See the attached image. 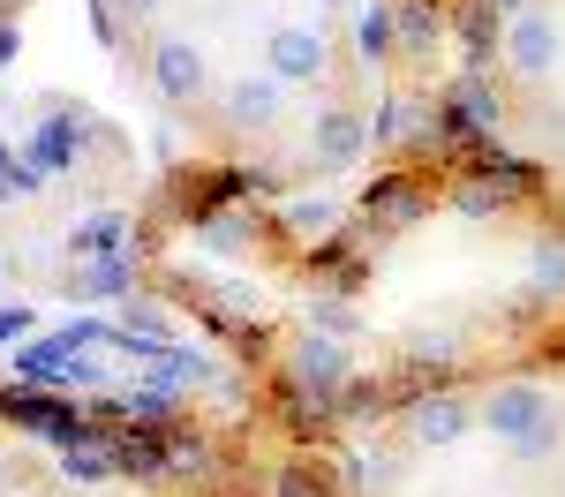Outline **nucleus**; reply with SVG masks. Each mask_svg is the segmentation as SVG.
<instances>
[{
    "label": "nucleus",
    "mask_w": 565,
    "mask_h": 497,
    "mask_svg": "<svg viewBox=\"0 0 565 497\" xmlns=\"http://www.w3.org/2000/svg\"><path fill=\"white\" fill-rule=\"evenodd\" d=\"M482 430H490L505 452H521V460H551L565 414H558V400H551L543 385H498V392L482 400Z\"/></svg>",
    "instance_id": "nucleus-1"
},
{
    "label": "nucleus",
    "mask_w": 565,
    "mask_h": 497,
    "mask_svg": "<svg viewBox=\"0 0 565 497\" xmlns=\"http://www.w3.org/2000/svg\"><path fill=\"white\" fill-rule=\"evenodd\" d=\"M348 385H354V361H348V347L340 339H324V332H302L295 347H287V392L295 400H309V407H332L348 400Z\"/></svg>",
    "instance_id": "nucleus-2"
},
{
    "label": "nucleus",
    "mask_w": 565,
    "mask_h": 497,
    "mask_svg": "<svg viewBox=\"0 0 565 497\" xmlns=\"http://www.w3.org/2000/svg\"><path fill=\"white\" fill-rule=\"evenodd\" d=\"M0 422H15V430H31V437H53L61 452H68V445H90V437H98V430H90L76 407L45 400L39 385H0Z\"/></svg>",
    "instance_id": "nucleus-3"
},
{
    "label": "nucleus",
    "mask_w": 565,
    "mask_h": 497,
    "mask_svg": "<svg viewBox=\"0 0 565 497\" xmlns=\"http://www.w3.org/2000/svg\"><path fill=\"white\" fill-rule=\"evenodd\" d=\"M558 61H565V31L543 8H521V15L505 23V68H513V84H551Z\"/></svg>",
    "instance_id": "nucleus-4"
},
{
    "label": "nucleus",
    "mask_w": 565,
    "mask_h": 497,
    "mask_svg": "<svg viewBox=\"0 0 565 497\" xmlns=\"http://www.w3.org/2000/svg\"><path fill=\"white\" fill-rule=\"evenodd\" d=\"M324 68H332V31H317V23L264 31V76H279V84H324Z\"/></svg>",
    "instance_id": "nucleus-5"
},
{
    "label": "nucleus",
    "mask_w": 565,
    "mask_h": 497,
    "mask_svg": "<svg viewBox=\"0 0 565 497\" xmlns=\"http://www.w3.org/2000/svg\"><path fill=\"white\" fill-rule=\"evenodd\" d=\"M151 84L167 106H196L204 90H212V61H204V45L196 39H151Z\"/></svg>",
    "instance_id": "nucleus-6"
},
{
    "label": "nucleus",
    "mask_w": 565,
    "mask_h": 497,
    "mask_svg": "<svg viewBox=\"0 0 565 497\" xmlns=\"http://www.w3.org/2000/svg\"><path fill=\"white\" fill-rule=\"evenodd\" d=\"M423 212H430V188L415 174H377L362 188V219L377 226V234H399V226H415Z\"/></svg>",
    "instance_id": "nucleus-7"
},
{
    "label": "nucleus",
    "mask_w": 565,
    "mask_h": 497,
    "mask_svg": "<svg viewBox=\"0 0 565 497\" xmlns=\"http://www.w3.org/2000/svg\"><path fill=\"white\" fill-rule=\"evenodd\" d=\"M362 143H370V121L348 114V106H324V114L309 121V159H317L324 174H348L354 159H362Z\"/></svg>",
    "instance_id": "nucleus-8"
},
{
    "label": "nucleus",
    "mask_w": 565,
    "mask_h": 497,
    "mask_svg": "<svg viewBox=\"0 0 565 497\" xmlns=\"http://www.w3.org/2000/svg\"><path fill=\"white\" fill-rule=\"evenodd\" d=\"M521 15V0H468L460 8V39H468V68L460 76H482L490 68V53L505 45V23Z\"/></svg>",
    "instance_id": "nucleus-9"
},
{
    "label": "nucleus",
    "mask_w": 565,
    "mask_h": 497,
    "mask_svg": "<svg viewBox=\"0 0 565 497\" xmlns=\"http://www.w3.org/2000/svg\"><path fill=\"white\" fill-rule=\"evenodd\" d=\"M407 430H415V445H460L468 430H476V414H468V400H445V392H430V400H415V414H407Z\"/></svg>",
    "instance_id": "nucleus-10"
},
{
    "label": "nucleus",
    "mask_w": 565,
    "mask_h": 497,
    "mask_svg": "<svg viewBox=\"0 0 565 497\" xmlns=\"http://www.w3.org/2000/svg\"><path fill=\"white\" fill-rule=\"evenodd\" d=\"M279 98H287V84L257 68V76L226 84V121H234V129H271V121H279Z\"/></svg>",
    "instance_id": "nucleus-11"
},
{
    "label": "nucleus",
    "mask_w": 565,
    "mask_h": 497,
    "mask_svg": "<svg viewBox=\"0 0 565 497\" xmlns=\"http://www.w3.org/2000/svg\"><path fill=\"white\" fill-rule=\"evenodd\" d=\"M76 151H84L76 114H45L39 129H31V166H39V174H68V166H76Z\"/></svg>",
    "instance_id": "nucleus-12"
},
{
    "label": "nucleus",
    "mask_w": 565,
    "mask_h": 497,
    "mask_svg": "<svg viewBox=\"0 0 565 497\" xmlns=\"http://www.w3.org/2000/svg\"><path fill=\"white\" fill-rule=\"evenodd\" d=\"M527 302L565 310V234H535L527 241Z\"/></svg>",
    "instance_id": "nucleus-13"
},
{
    "label": "nucleus",
    "mask_w": 565,
    "mask_h": 497,
    "mask_svg": "<svg viewBox=\"0 0 565 497\" xmlns=\"http://www.w3.org/2000/svg\"><path fill=\"white\" fill-rule=\"evenodd\" d=\"M392 45H399V15H392V0H354V53H362V68H377Z\"/></svg>",
    "instance_id": "nucleus-14"
},
{
    "label": "nucleus",
    "mask_w": 565,
    "mask_h": 497,
    "mask_svg": "<svg viewBox=\"0 0 565 497\" xmlns=\"http://www.w3.org/2000/svg\"><path fill=\"white\" fill-rule=\"evenodd\" d=\"M136 257L143 249H106V257H76V294H129Z\"/></svg>",
    "instance_id": "nucleus-15"
},
{
    "label": "nucleus",
    "mask_w": 565,
    "mask_h": 497,
    "mask_svg": "<svg viewBox=\"0 0 565 497\" xmlns=\"http://www.w3.org/2000/svg\"><path fill=\"white\" fill-rule=\"evenodd\" d=\"M430 129V114L415 106V98H377V114H370V143H415V136Z\"/></svg>",
    "instance_id": "nucleus-16"
},
{
    "label": "nucleus",
    "mask_w": 565,
    "mask_h": 497,
    "mask_svg": "<svg viewBox=\"0 0 565 497\" xmlns=\"http://www.w3.org/2000/svg\"><path fill=\"white\" fill-rule=\"evenodd\" d=\"M61 475H68L76 490H90V483H114V475H121V460H114V445H98V437H90V445L61 452Z\"/></svg>",
    "instance_id": "nucleus-17"
},
{
    "label": "nucleus",
    "mask_w": 565,
    "mask_h": 497,
    "mask_svg": "<svg viewBox=\"0 0 565 497\" xmlns=\"http://www.w3.org/2000/svg\"><path fill=\"white\" fill-rule=\"evenodd\" d=\"M392 15H399V45H415V53H430L437 45V0H392Z\"/></svg>",
    "instance_id": "nucleus-18"
},
{
    "label": "nucleus",
    "mask_w": 565,
    "mask_h": 497,
    "mask_svg": "<svg viewBox=\"0 0 565 497\" xmlns=\"http://www.w3.org/2000/svg\"><path fill=\"white\" fill-rule=\"evenodd\" d=\"M129 241V219L121 212H98V219L76 226V257H106V249H121Z\"/></svg>",
    "instance_id": "nucleus-19"
},
{
    "label": "nucleus",
    "mask_w": 565,
    "mask_h": 497,
    "mask_svg": "<svg viewBox=\"0 0 565 497\" xmlns=\"http://www.w3.org/2000/svg\"><path fill=\"white\" fill-rule=\"evenodd\" d=\"M505 204H513V196H505L498 181H476V174L452 188V212H468V219H490V212H505Z\"/></svg>",
    "instance_id": "nucleus-20"
},
{
    "label": "nucleus",
    "mask_w": 565,
    "mask_h": 497,
    "mask_svg": "<svg viewBox=\"0 0 565 497\" xmlns=\"http://www.w3.org/2000/svg\"><path fill=\"white\" fill-rule=\"evenodd\" d=\"M309 332H324V339H354L362 316H354L348 302H317V310H309Z\"/></svg>",
    "instance_id": "nucleus-21"
},
{
    "label": "nucleus",
    "mask_w": 565,
    "mask_h": 497,
    "mask_svg": "<svg viewBox=\"0 0 565 497\" xmlns=\"http://www.w3.org/2000/svg\"><path fill=\"white\" fill-rule=\"evenodd\" d=\"M287 226H295V234H324V226H332V196H302V204H287Z\"/></svg>",
    "instance_id": "nucleus-22"
},
{
    "label": "nucleus",
    "mask_w": 565,
    "mask_h": 497,
    "mask_svg": "<svg viewBox=\"0 0 565 497\" xmlns=\"http://www.w3.org/2000/svg\"><path fill=\"white\" fill-rule=\"evenodd\" d=\"M196 377H212L204 355H159V385H196Z\"/></svg>",
    "instance_id": "nucleus-23"
},
{
    "label": "nucleus",
    "mask_w": 565,
    "mask_h": 497,
    "mask_svg": "<svg viewBox=\"0 0 565 497\" xmlns=\"http://www.w3.org/2000/svg\"><path fill=\"white\" fill-rule=\"evenodd\" d=\"M271 497H332V483H324V475H309V467H287Z\"/></svg>",
    "instance_id": "nucleus-24"
},
{
    "label": "nucleus",
    "mask_w": 565,
    "mask_h": 497,
    "mask_svg": "<svg viewBox=\"0 0 565 497\" xmlns=\"http://www.w3.org/2000/svg\"><path fill=\"white\" fill-rule=\"evenodd\" d=\"M106 8H114L121 23H159V15H167V0H106Z\"/></svg>",
    "instance_id": "nucleus-25"
},
{
    "label": "nucleus",
    "mask_w": 565,
    "mask_h": 497,
    "mask_svg": "<svg viewBox=\"0 0 565 497\" xmlns=\"http://www.w3.org/2000/svg\"><path fill=\"white\" fill-rule=\"evenodd\" d=\"M204 234L226 241V249H242V241H249V219H204Z\"/></svg>",
    "instance_id": "nucleus-26"
},
{
    "label": "nucleus",
    "mask_w": 565,
    "mask_h": 497,
    "mask_svg": "<svg viewBox=\"0 0 565 497\" xmlns=\"http://www.w3.org/2000/svg\"><path fill=\"white\" fill-rule=\"evenodd\" d=\"M31 332V310H0V339H23Z\"/></svg>",
    "instance_id": "nucleus-27"
},
{
    "label": "nucleus",
    "mask_w": 565,
    "mask_h": 497,
    "mask_svg": "<svg viewBox=\"0 0 565 497\" xmlns=\"http://www.w3.org/2000/svg\"><path fill=\"white\" fill-rule=\"evenodd\" d=\"M8 61H15V31L0 23V68H8Z\"/></svg>",
    "instance_id": "nucleus-28"
},
{
    "label": "nucleus",
    "mask_w": 565,
    "mask_h": 497,
    "mask_svg": "<svg viewBox=\"0 0 565 497\" xmlns=\"http://www.w3.org/2000/svg\"><path fill=\"white\" fill-rule=\"evenodd\" d=\"M332 15H354V0H324V23H332Z\"/></svg>",
    "instance_id": "nucleus-29"
},
{
    "label": "nucleus",
    "mask_w": 565,
    "mask_h": 497,
    "mask_svg": "<svg viewBox=\"0 0 565 497\" xmlns=\"http://www.w3.org/2000/svg\"><path fill=\"white\" fill-rule=\"evenodd\" d=\"M0 490H8V460H0Z\"/></svg>",
    "instance_id": "nucleus-30"
}]
</instances>
